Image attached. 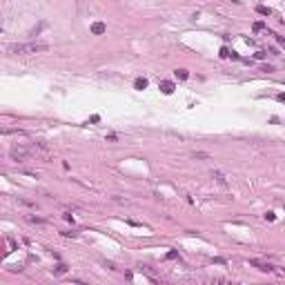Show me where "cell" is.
Instances as JSON below:
<instances>
[{
  "instance_id": "7",
  "label": "cell",
  "mask_w": 285,
  "mask_h": 285,
  "mask_svg": "<svg viewBox=\"0 0 285 285\" xmlns=\"http://www.w3.org/2000/svg\"><path fill=\"white\" fill-rule=\"evenodd\" d=\"M134 87H136V89H145V87H147V80H145V78H136Z\"/></svg>"
},
{
  "instance_id": "4",
  "label": "cell",
  "mask_w": 285,
  "mask_h": 285,
  "mask_svg": "<svg viewBox=\"0 0 285 285\" xmlns=\"http://www.w3.org/2000/svg\"><path fill=\"white\" fill-rule=\"evenodd\" d=\"M212 178L216 180L218 185H223V187H227V176L223 174V172H212Z\"/></svg>"
},
{
  "instance_id": "1",
  "label": "cell",
  "mask_w": 285,
  "mask_h": 285,
  "mask_svg": "<svg viewBox=\"0 0 285 285\" xmlns=\"http://www.w3.org/2000/svg\"><path fill=\"white\" fill-rule=\"evenodd\" d=\"M47 49H49V45H45V42H16V45L7 47V51L14 56H34V54H42Z\"/></svg>"
},
{
  "instance_id": "5",
  "label": "cell",
  "mask_w": 285,
  "mask_h": 285,
  "mask_svg": "<svg viewBox=\"0 0 285 285\" xmlns=\"http://www.w3.org/2000/svg\"><path fill=\"white\" fill-rule=\"evenodd\" d=\"M105 31H107V25H105V22H94L92 25V34L100 36V34H105Z\"/></svg>"
},
{
  "instance_id": "2",
  "label": "cell",
  "mask_w": 285,
  "mask_h": 285,
  "mask_svg": "<svg viewBox=\"0 0 285 285\" xmlns=\"http://www.w3.org/2000/svg\"><path fill=\"white\" fill-rule=\"evenodd\" d=\"M9 156H11V160H16V163H25V160H29L34 154H31V149L25 147V145H14V147L9 149Z\"/></svg>"
},
{
  "instance_id": "3",
  "label": "cell",
  "mask_w": 285,
  "mask_h": 285,
  "mask_svg": "<svg viewBox=\"0 0 285 285\" xmlns=\"http://www.w3.org/2000/svg\"><path fill=\"white\" fill-rule=\"evenodd\" d=\"M158 89L163 94H174V89H176V87H174V83H169V80H160V85H158Z\"/></svg>"
},
{
  "instance_id": "6",
  "label": "cell",
  "mask_w": 285,
  "mask_h": 285,
  "mask_svg": "<svg viewBox=\"0 0 285 285\" xmlns=\"http://www.w3.org/2000/svg\"><path fill=\"white\" fill-rule=\"evenodd\" d=\"M252 265L259 267L261 272H272V269H274V265H269V263H261V261H252Z\"/></svg>"
},
{
  "instance_id": "8",
  "label": "cell",
  "mask_w": 285,
  "mask_h": 285,
  "mask_svg": "<svg viewBox=\"0 0 285 285\" xmlns=\"http://www.w3.org/2000/svg\"><path fill=\"white\" fill-rule=\"evenodd\" d=\"M187 69H176V78H180V80H185V78H187Z\"/></svg>"
},
{
  "instance_id": "10",
  "label": "cell",
  "mask_w": 285,
  "mask_h": 285,
  "mask_svg": "<svg viewBox=\"0 0 285 285\" xmlns=\"http://www.w3.org/2000/svg\"><path fill=\"white\" fill-rule=\"evenodd\" d=\"M192 158H210V154H205V151H194Z\"/></svg>"
},
{
  "instance_id": "9",
  "label": "cell",
  "mask_w": 285,
  "mask_h": 285,
  "mask_svg": "<svg viewBox=\"0 0 285 285\" xmlns=\"http://www.w3.org/2000/svg\"><path fill=\"white\" fill-rule=\"evenodd\" d=\"M256 11H259L261 16H269V14H272V11H269L267 7H263V5H261V7H256Z\"/></svg>"
},
{
  "instance_id": "11",
  "label": "cell",
  "mask_w": 285,
  "mask_h": 285,
  "mask_svg": "<svg viewBox=\"0 0 285 285\" xmlns=\"http://www.w3.org/2000/svg\"><path fill=\"white\" fill-rule=\"evenodd\" d=\"M229 56H232V51L227 49V47H223V49H221V58H229Z\"/></svg>"
},
{
  "instance_id": "15",
  "label": "cell",
  "mask_w": 285,
  "mask_h": 285,
  "mask_svg": "<svg viewBox=\"0 0 285 285\" xmlns=\"http://www.w3.org/2000/svg\"><path fill=\"white\" fill-rule=\"evenodd\" d=\"M278 42H281V45L285 47V38H281V36H278Z\"/></svg>"
},
{
  "instance_id": "14",
  "label": "cell",
  "mask_w": 285,
  "mask_h": 285,
  "mask_svg": "<svg viewBox=\"0 0 285 285\" xmlns=\"http://www.w3.org/2000/svg\"><path fill=\"white\" fill-rule=\"evenodd\" d=\"M276 98H278V100H281V102H285V94H278Z\"/></svg>"
},
{
  "instance_id": "12",
  "label": "cell",
  "mask_w": 285,
  "mask_h": 285,
  "mask_svg": "<svg viewBox=\"0 0 285 285\" xmlns=\"http://www.w3.org/2000/svg\"><path fill=\"white\" fill-rule=\"evenodd\" d=\"M263 29H265L263 22H254V31H263Z\"/></svg>"
},
{
  "instance_id": "13",
  "label": "cell",
  "mask_w": 285,
  "mask_h": 285,
  "mask_svg": "<svg viewBox=\"0 0 285 285\" xmlns=\"http://www.w3.org/2000/svg\"><path fill=\"white\" fill-rule=\"evenodd\" d=\"M65 272H67V265H58L56 267V274H65Z\"/></svg>"
}]
</instances>
